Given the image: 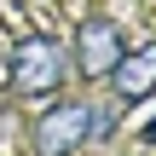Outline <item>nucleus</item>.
<instances>
[{"label":"nucleus","instance_id":"obj_2","mask_svg":"<svg viewBox=\"0 0 156 156\" xmlns=\"http://www.w3.org/2000/svg\"><path fill=\"white\" fill-rule=\"evenodd\" d=\"M87 133H93V104L58 98V104H46V110L35 116L29 145H35V156H75L87 145Z\"/></svg>","mask_w":156,"mask_h":156},{"label":"nucleus","instance_id":"obj_1","mask_svg":"<svg viewBox=\"0 0 156 156\" xmlns=\"http://www.w3.org/2000/svg\"><path fill=\"white\" fill-rule=\"evenodd\" d=\"M6 87L17 98H52L64 87V46L52 35H23L6 64Z\"/></svg>","mask_w":156,"mask_h":156},{"label":"nucleus","instance_id":"obj_5","mask_svg":"<svg viewBox=\"0 0 156 156\" xmlns=\"http://www.w3.org/2000/svg\"><path fill=\"white\" fill-rule=\"evenodd\" d=\"M110 133H116V116L110 110H93V133L87 139H110Z\"/></svg>","mask_w":156,"mask_h":156},{"label":"nucleus","instance_id":"obj_6","mask_svg":"<svg viewBox=\"0 0 156 156\" xmlns=\"http://www.w3.org/2000/svg\"><path fill=\"white\" fill-rule=\"evenodd\" d=\"M139 139H145V145H156V116L145 122V127H139Z\"/></svg>","mask_w":156,"mask_h":156},{"label":"nucleus","instance_id":"obj_4","mask_svg":"<svg viewBox=\"0 0 156 156\" xmlns=\"http://www.w3.org/2000/svg\"><path fill=\"white\" fill-rule=\"evenodd\" d=\"M110 81H116V98H151L156 93V41H145V46H127L122 52V64L110 69Z\"/></svg>","mask_w":156,"mask_h":156},{"label":"nucleus","instance_id":"obj_3","mask_svg":"<svg viewBox=\"0 0 156 156\" xmlns=\"http://www.w3.org/2000/svg\"><path fill=\"white\" fill-rule=\"evenodd\" d=\"M122 52H127V35H122L116 17L93 12V17L75 23V69H81L87 81H104V75L122 64Z\"/></svg>","mask_w":156,"mask_h":156}]
</instances>
